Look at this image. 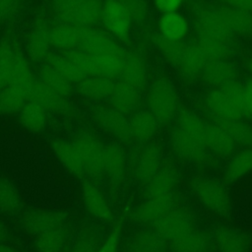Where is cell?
Instances as JSON below:
<instances>
[{
	"label": "cell",
	"instance_id": "cell-52",
	"mask_svg": "<svg viewBox=\"0 0 252 252\" xmlns=\"http://www.w3.org/2000/svg\"><path fill=\"white\" fill-rule=\"evenodd\" d=\"M183 0H155V5L158 11L164 13L176 12Z\"/></svg>",
	"mask_w": 252,
	"mask_h": 252
},
{
	"label": "cell",
	"instance_id": "cell-33",
	"mask_svg": "<svg viewBox=\"0 0 252 252\" xmlns=\"http://www.w3.org/2000/svg\"><path fill=\"white\" fill-rule=\"evenodd\" d=\"M20 125L31 133H40L45 130L48 113L36 102L29 99L18 113Z\"/></svg>",
	"mask_w": 252,
	"mask_h": 252
},
{
	"label": "cell",
	"instance_id": "cell-39",
	"mask_svg": "<svg viewBox=\"0 0 252 252\" xmlns=\"http://www.w3.org/2000/svg\"><path fill=\"white\" fill-rule=\"evenodd\" d=\"M159 34L175 40H181L188 31V24L185 18L176 13H164L158 21Z\"/></svg>",
	"mask_w": 252,
	"mask_h": 252
},
{
	"label": "cell",
	"instance_id": "cell-29",
	"mask_svg": "<svg viewBox=\"0 0 252 252\" xmlns=\"http://www.w3.org/2000/svg\"><path fill=\"white\" fill-rule=\"evenodd\" d=\"M114 85V80L109 78L101 76H86L76 84V92L88 100L101 101L109 98Z\"/></svg>",
	"mask_w": 252,
	"mask_h": 252
},
{
	"label": "cell",
	"instance_id": "cell-49",
	"mask_svg": "<svg viewBox=\"0 0 252 252\" xmlns=\"http://www.w3.org/2000/svg\"><path fill=\"white\" fill-rule=\"evenodd\" d=\"M122 228V221H116L111 227L110 231L107 233V235L103 238V241L100 244L97 252H118L121 241Z\"/></svg>",
	"mask_w": 252,
	"mask_h": 252
},
{
	"label": "cell",
	"instance_id": "cell-12",
	"mask_svg": "<svg viewBox=\"0 0 252 252\" xmlns=\"http://www.w3.org/2000/svg\"><path fill=\"white\" fill-rule=\"evenodd\" d=\"M213 248L216 252H250L251 235L231 225H218L211 233Z\"/></svg>",
	"mask_w": 252,
	"mask_h": 252
},
{
	"label": "cell",
	"instance_id": "cell-43",
	"mask_svg": "<svg viewBox=\"0 0 252 252\" xmlns=\"http://www.w3.org/2000/svg\"><path fill=\"white\" fill-rule=\"evenodd\" d=\"M153 41L162 53L164 58L175 67H178L182 57L187 48V43L182 40H175L166 38L160 34H157L153 37Z\"/></svg>",
	"mask_w": 252,
	"mask_h": 252
},
{
	"label": "cell",
	"instance_id": "cell-38",
	"mask_svg": "<svg viewBox=\"0 0 252 252\" xmlns=\"http://www.w3.org/2000/svg\"><path fill=\"white\" fill-rule=\"evenodd\" d=\"M208 61L204 54L201 52L197 44L193 42L187 45L182 60L177 68L184 78L191 80L201 75Z\"/></svg>",
	"mask_w": 252,
	"mask_h": 252
},
{
	"label": "cell",
	"instance_id": "cell-32",
	"mask_svg": "<svg viewBox=\"0 0 252 252\" xmlns=\"http://www.w3.org/2000/svg\"><path fill=\"white\" fill-rule=\"evenodd\" d=\"M24 199L17 185L8 177L0 176V214L18 216L24 210Z\"/></svg>",
	"mask_w": 252,
	"mask_h": 252
},
{
	"label": "cell",
	"instance_id": "cell-54",
	"mask_svg": "<svg viewBox=\"0 0 252 252\" xmlns=\"http://www.w3.org/2000/svg\"><path fill=\"white\" fill-rule=\"evenodd\" d=\"M244 87H245L246 112H247V115L252 116V81L247 83Z\"/></svg>",
	"mask_w": 252,
	"mask_h": 252
},
{
	"label": "cell",
	"instance_id": "cell-25",
	"mask_svg": "<svg viewBox=\"0 0 252 252\" xmlns=\"http://www.w3.org/2000/svg\"><path fill=\"white\" fill-rule=\"evenodd\" d=\"M141 91L122 80L115 82L112 93L108 98L109 105L125 115H131L139 109Z\"/></svg>",
	"mask_w": 252,
	"mask_h": 252
},
{
	"label": "cell",
	"instance_id": "cell-47",
	"mask_svg": "<svg viewBox=\"0 0 252 252\" xmlns=\"http://www.w3.org/2000/svg\"><path fill=\"white\" fill-rule=\"evenodd\" d=\"M95 58L96 65V75L116 79L119 78L122 69V59L123 57L117 55H94Z\"/></svg>",
	"mask_w": 252,
	"mask_h": 252
},
{
	"label": "cell",
	"instance_id": "cell-6",
	"mask_svg": "<svg viewBox=\"0 0 252 252\" xmlns=\"http://www.w3.org/2000/svg\"><path fill=\"white\" fill-rule=\"evenodd\" d=\"M163 150L159 143L150 141L138 144L128 156V170L141 184H146L162 166Z\"/></svg>",
	"mask_w": 252,
	"mask_h": 252
},
{
	"label": "cell",
	"instance_id": "cell-11",
	"mask_svg": "<svg viewBox=\"0 0 252 252\" xmlns=\"http://www.w3.org/2000/svg\"><path fill=\"white\" fill-rule=\"evenodd\" d=\"M100 22L113 37L126 40L131 32L132 19L118 0H104L101 7Z\"/></svg>",
	"mask_w": 252,
	"mask_h": 252
},
{
	"label": "cell",
	"instance_id": "cell-51",
	"mask_svg": "<svg viewBox=\"0 0 252 252\" xmlns=\"http://www.w3.org/2000/svg\"><path fill=\"white\" fill-rule=\"evenodd\" d=\"M24 0H0V24L7 23L20 11Z\"/></svg>",
	"mask_w": 252,
	"mask_h": 252
},
{
	"label": "cell",
	"instance_id": "cell-8",
	"mask_svg": "<svg viewBox=\"0 0 252 252\" xmlns=\"http://www.w3.org/2000/svg\"><path fill=\"white\" fill-rule=\"evenodd\" d=\"M167 242L197 227L194 212L181 205H174L165 215L151 225Z\"/></svg>",
	"mask_w": 252,
	"mask_h": 252
},
{
	"label": "cell",
	"instance_id": "cell-55",
	"mask_svg": "<svg viewBox=\"0 0 252 252\" xmlns=\"http://www.w3.org/2000/svg\"><path fill=\"white\" fill-rule=\"evenodd\" d=\"M10 235L8 224L0 218V243L7 242Z\"/></svg>",
	"mask_w": 252,
	"mask_h": 252
},
{
	"label": "cell",
	"instance_id": "cell-22",
	"mask_svg": "<svg viewBox=\"0 0 252 252\" xmlns=\"http://www.w3.org/2000/svg\"><path fill=\"white\" fill-rule=\"evenodd\" d=\"M205 144L210 153L219 158H230L237 146L228 132L216 122L207 124Z\"/></svg>",
	"mask_w": 252,
	"mask_h": 252
},
{
	"label": "cell",
	"instance_id": "cell-27",
	"mask_svg": "<svg viewBox=\"0 0 252 252\" xmlns=\"http://www.w3.org/2000/svg\"><path fill=\"white\" fill-rule=\"evenodd\" d=\"M72 240V227L69 222L49 229L34 239L36 252H63Z\"/></svg>",
	"mask_w": 252,
	"mask_h": 252
},
{
	"label": "cell",
	"instance_id": "cell-2",
	"mask_svg": "<svg viewBox=\"0 0 252 252\" xmlns=\"http://www.w3.org/2000/svg\"><path fill=\"white\" fill-rule=\"evenodd\" d=\"M205 104L214 122L241 120L247 115L245 87L233 81L215 88L206 95Z\"/></svg>",
	"mask_w": 252,
	"mask_h": 252
},
{
	"label": "cell",
	"instance_id": "cell-3",
	"mask_svg": "<svg viewBox=\"0 0 252 252\" xmlns=\"http://www.w3.org/2000/svg\"><path fill=\"white\" fill-rule=\"evenodd\" d=\"M189 189L194 198L211 214L220 218L230 216L232 204L229 191L220 179L197 175L190 179Z\"/></svg>",
	"mask_w": 252,
	"mask_h": 252
},
{
	"label": "cell",
	"instance_id": "cell-1",
	"mask_svg": "<svg viewBox=\"0 0 252 252\" xmlns=\"http://www.w3.org/2000/svg\"><path fill=\"white\" fill-rule=\"evenodd\" d=\"M206 127L207 123L198 114L187 108L179 109L169 135V145L174 155L197 166L213 164L215 156L205 144Z\"/></svg>",
	"mask_w": 252,
	"mask_h": 252
},
{
	"label": "cell",
	"instance_id": "cell-41",
	"mask_svg": "<svg viewBox=\"0 0 252 252\" xmlns=\"http://www.w3.org/2000/svg\"><path fill=\"white\" fill-rule=\"evenodd\" d=\"M195 43L204 54L208 62L226 60L232 51L229 41L199 37Z\"/></svg>",
	"mask_w": 252,
	"mask_h": 252
},
{
	"label": "cell",
	"instance_id": "cell-16",
	"mask_svg": "<svg viewBox=\"0 0 252 252\" xmlns=\"http://www.w3.org/2000/svg\"><path fill=\"white\" fill-rule=\"evenodd\" d=\"M80 49L92 55H117L124 57L126 51L123 47L104 32L94 29L93 27H84Z\"/></svg>",
	"mask_w": 252,
	"mask_h": 252
},
{
	"label": "cell",
	"instance_id": "cell-37",
	"mask_svg": "<svg viewBox=\"0 0 252 252\" xmlns=\"http://www.w3.org/2000/svg\"><path fill=\"white\" fill-rule=\"evenodd\" d=\"M102 241V234L97 227L85 225L75 235L67 252H97Z\"/></svg>",
	"mask_w": 252,
	"mask_h": 252
},
{
	"label": "cell",
	"instance_id": "cell-18",
	"mask_svg": "<svg viewBox=\"0 0 252 252\" xmlns=\"http://www.w3.org/2000/svg\"><path fill=\"white\" fill-rule=\"evenodd\" d=\"M51 151L60 164L73 176H86L84 163L80 152L73 140L55 138L50 142Z\"/></svg>",
	"mask_w": 252,
	"mask_h": 252
},
{
	"label": "cell",
	"instance_id": "cell-17",
	"mask_svg": "<svg viewBox=\"0 0 252 252\" xmlns=\"http://www.w3.org/2000/svg\"><path fill=\"white\" fill-rule=\"evenodd\" d=\"M51 27L44 18H37L33 23L27 39V54L34 62L46 60L50 54Z\"/></svg>",
	"mask_w": 252,
	"mask_h": 252
},
{
	"label": "cell",
	"instance_id": "cell-30",
	"mask_svg": "<svg viewBox=\"0 0 252 252\" xmlns=\"http://www.w3.org/2000/svg\"><path fill=\"white\" fill-rule=\"evenodd\" d=\"M36 82L37 80L35 79L27 58L22 51L16 48L14 69L8 86H12L30 99Z\"/></svg>",
	"mask_w": 252,
	"mask_h": 252
},
{
	"label": "cell",
	"instance_id": "cell-28",
	"mask_svg": "<svg viewBox=\"0 0 252 252\" xmlns=\"http://www.w3.org/2000/svg\"><path fill=\"white\" fill-rule=\"evenodd\" d=\"M120 80L142 91L148 81L147 66L144 58L137 52H127L122 59Z\"/></svg>",
	"mask_w": 252,
	"mask_h": 252
},
{
	"label": "cell",
	"instance_id": "cell-4",
	"mask_svg": "<svg viewBox=\"0 0 252 252\" xmlns=\"http://www.w3.org/2000/svg\"><path fill=\"white\" fill-rule=\"evenodd\" d=\"M148 109L160 125L170 123L177 115L178 96L174 86L165 77L157 78L147 93Z\"/></svg>",
	"mask_w": 252,
	"mask_h": 252
},
{
	"label": "cell",
	"instance_id": "cell-42",
	"mask_svg": "<svg viewBox=\"0 0 252 252\" xmlns=\"http://www.w3.org/2000/svg\"><path fill=\"white\" fill-rule=\"evenodd\" d=\"M45 61L48 65L53 67L72 84H77L86 77V75L75 65V63L72 60H70L63 52H50Z\"/></svg>",
	"mask_w": 252,
	"mask_h": 252
},
{
	"label": "cell",
	"instance_id": "cell-53",
	"mask_svg": "<svg viewBox=\"0 0 252 252\" xmlns=\"http://www.w3.org/2000/svg\"><path fill=\"white\" fill-rule=\"evenodd\" d=\"M230 7H234L246 12H252V0H224Z\"/></svg>",
	"mask_w": 252,
	"mask_h": 252
},
{
	"label": "cell",
	"instance_id": "cell-24",
	"mask_svg": "<svg viewBox=\"0 0 252 252\" xmlns=\"http://www.w3.org/2000/svg\"><path fill=\"white\" fill-rule=\"evenodd\" d=\"M132 139L138 144L153 141L158 133L159 122L149 109H138L129 117Z\"/></svg>",
	"mask_w": 252,
	"mask_h": 252
},
{
	"label": "cell",
	"instance_id": "cell-26",
	"mask_svg": "<svg viewBox=\"0 0 252 252\" xmlns=\"http://www.w3.org/2000/svg\"><path fill=\"white\" fill-rule=\"evenodd\" d=\"M178 184V172L170 163H163L159 170L145 184L146 198L174 194Z\"/></svg>",
	"mask_w": 252,
	"mask_h": 252
},
{
	"label": "cell",
	"instance_id": "cell-50",
	"mask_svg": "<svg viewBox=\"0 0 252 252\" xmlns=\"http://www.w3.org/2000/svg\"><path fill=\"white\" fill-rule=\"evenodd\" d=\"M129 13L132 21L142 23L148 16V6L146 0H118Z\"/></svg>",
	"mask_w": 252,
	"mask_h": 252
},
{
	"label": "cell",
	"instance_id": "cell-19",
	"mask_svg": "<svg viewBox=\"0 0 252 252\" xmlns=\"http://www.w3.org/2000/svg\"><path fill=\"white\" fill-rule=\"evenodd\" d=\"M194 27L199 37L230 41L233 35L216 9H202L199 11L195 18Z\"/></svg>",
	"mask_w": 252,
	"mask_h": 252
},
{
	"label": "cell",
	"instance_id": "cell-31",
	"mask_svg": "<svg viewBox=\"0 0 252 252\" xmlns=\"http://www.w3.org/2000/svg\"><path fill=\"white\" fill-rule=\"evenodd\" d=\"M83 29L84 27L82 26L65 23L51 27L50 37L52 47L62 52L78 48L81 43Z\"/></svg>",
	"mask_w": 252,
	"mask_h": 252
},
{
	"label": "cell",
	"instance_id": "cell-36",
	"mask_svg": "<svg viewBox=\"0 0 252 252\" xmlns=\"http://www.w3.org/2000/svg\"><path fill=\"white\" fill-rule=\"evenodd\" d=\"M250 172H252V148H243L230 157L224 168V179L228 183L236 182Z\"/></svg>",
	"mask_w": 252,
	"mask_h": 252
},
{
	"label": "cell",
	"instance_id": "cell-7",
	"mask_svg": "<svg viewBox=\"0 0 252 252\" xmlns=\"http://www.w3.org/2000/svg\"><path fill=\"white\" fill-rule=\"evenodd\" d=\"M76 144L89 179L97 181L103 178V158L105 144L93 131L80 130L72 139Z\"/></svg>",
	"mask_w": 252,
	"mask_h": 252
},
{
	"label": "cell",
	"instance_id": "cell-44",
	"mask_svg": "<svg viewBox=\"0 0 252 252\" xmlns=\"http://www.w3.org/2000/svg\"><path fill=\"white\" fill-rule=\"evenodd\" d=\"M29 99L12 86L0 90V115L9 116L18 114Z\"/></svg>",
	"mask_w": 252,
	"mask_h": 252
},
{
	"label": "cell",
	"instance_id": "cell-46",
	"mask_svg": "<svg viewBox=\"0 0 252 252\" xmlns=\"http://www.w3.org/2000/svg\"><path fill=\"white\" fill-rule=\"evenodd\" d=\"M221 125L231 136L235 144L244 148H252V126L242 120L216 122Z\"/></svg>",
	"mask_w": 252,
	"mask_h": 252
},
{
	"label": "cell",
	"instance_id": "cell-48",
	"mask_svg": "<svg viewBox=\"0 0 252 252\" xmlns=\"http://www.w3.org/2000/svg\"><path fill=\"white\" fill-rule=\"evenodd\" d=\"M86 76H97L95 58L94 55L80 49L75 48L63 52Z\"/></svg>",
	"mask_w": 252,
	"mask_h": 252
},
{
	"label": "cell",
	"instance_id": "cell-21",
	"mask_svg": "<svg viewBox=\"0 0 252 252\" xmlns=\"http://www.w3.org/2000/svg\"><path fill=\"white\" fill-rule=\"evenodd\" d=\"M67 98L37 80L30 99L39 104L47 113L67 115L72 109Z\"/></svg>",
	"mask_w": 252,
	"mask_h": 252
},
{
	"label": "cell",
	"instance_id": "cell-35",
	"mask_svg": "<svg viewBox=\"0 0 252 252\" xmlns=\"http://www.w3.org/2000/svg\"><path fill=\"white\" fill-rule=\"evenodd\" d=\"M216 10L232 34H248L252 32V16L249 12L230 6Z\"/></svg>",
	"mask_w": 252,
	"mask_h": 252
},
{
	"label": "cell",
	"instance_id": "cell-57",
	"mask_svg": "<svg viewBox=\"0 0 252 252\" xmlns=\"http://www.w3.org/2000/svg\"><path fill=\"white\" fill-rule=\"evenodd\" d=\"M249 68H250V71L252 72V60H251L250 63H249Z\"/></svg>",
	"mask_w": 252,
	"mask_h": 252
},
{
	"label": "cell",
	"instance_id": "cell-56",
	"mask_svg": "<svg viewBox=\"0 0 252 252\" xmlns=\"http://www.w3.org/2000/svg\"><path fill=\"white\" fill-rule=\"evenodd\" d=\"M0 252H23V251H20L19 249L5 242V243H0Z\"/></svg>",
	"mask_w": 252,
	"mask_h": 252
},
{
	"label": "cell",
	"instance_id": "cell-9",
	"mask_svg": "<svg viewBox=\"0 0 252 252\" xmlns=\"http://www.w3.org/2000/svg\"><path fill=\"white\" fill-rule=\"evenodd\" d=\"M67 222H69V213L59 209H27L19 217L21 228L33 236Z\"/></svg>",
	"mask_w": 252,
	"mask_h": 252
},
{
	"label": "cell",
	"instance_id": "cell-45",
	"mask_svg": "<svg viewBox=\"0 0 252 252\" xmlns=\"http://www.w3.org/2000/svg\"><path fill=\"white\" fill-rule=\"evenodd\" d=\"M16 57V47L10 42H0V90L10 84Z\"/></svg>",
	"mask_w": 252,
	"mask_h": 252
},
{
	"label": "cell",
	"instance_id": "cell-13",
	"mask_svg": "<svg viewBox=\"0 0 252 252\" xmlns=\"http://www.w3.org/2000/svg\"><path fill=\"white\" fill-rule=\"evenodd\" d=\"M174 205H176L174 194L149 197L132 209L130 219L138 224L152 225L165 215Z\"/></svg>",
	"mask_w": 252,
	"mask_h": 252
},
{
	"label": "cell",
	"instance_id": "cell-20",
	"mask_svg": "<svg viewBox=\"0 0 252 252\" xmlns=\"http://www.w3.org/2000/svg\"><path fill=\"white\" fill-rule=\"evenodd\" d=\"M126 252H168V242L152 226L135 230L127 239Z\"/></svg>",
	"mask_w": 252,
	"mask_h": 252
},
{
	"label": "cell",
	"instance_id": "cell-34",
	"mask_svg": "<svg viewBox=\"0 0 252 252\" xmlns=\"http://www.w3.org/2000/svg\"><path fill=\"white\" fill-rule=\"evenodd\" d=\"M201 75L208 85L220 88L235 81L236 70L234 66L226 60L210 61L204 67Z\"/></svg>",
	"mask_w": 252,
	"mask_h": 252
},
{
	"label": "cell",
	"instance_id": "cell-15",
	"mask_svg": "<svg viewBox=\"0 0 252 252\" xmlns=\"http://www.w3.org/2000/svg\"><path fill=\"white\" fill-rule=\"evenodd\" d=\"M128 170V155L123 144L113 141L105 144L103 158V177L111 185L119 186Z\"/></svg>",
	"mask_w": 252,
	"mask_h": 252
},
{
	"label": "cell",
	"instance_id": "cell-14",
	"mask_svg": "<svg viewBox=\"0 0 252 252\" xmlns=\"http://www.w3.org/2000/svg\"><path fill=\"white\" fill-rule=\"evenodd\" d=\"M82 199L86 211L94 219L103 222L113 220L114 215L111 205L104 192L94 181L88 179L83 182Z\"/></svg>",
	"mask_w": 252,
	"mask_h": 252
},
{
	"label": "cell",
	"instance_id": "cell-5",
	"mask_svg": "<svg viewBox=\"0 0 252 252\" xmlns=\"http://www.w3.org/2000/svg\"><path fill=\"white\" fill-rule=\"evenodd\" d=\"M101 0H52V8L60 23L93 27L100 21Z\"/></svg>",
	"mask_w": 252,
	"mask_h": 252
},
{
	"label": "cell",
	"instance_id": "cell-10",
	"mask_svg": "<svg viewBox=\"0 0 252 252\" xmlns=\"http://www.w3.org/2000/svg\"><path fill=\"white\" fill-rule=\"evenodd\" d=\"M93 119L101 130L113 137L115 141L123 145L133 142L129 117L111 105L95 107L93 111Z\"/></svg>",
	"mask_w": 252,
	"mask_h": 252
},
{
	"label": "cell",
	"instance_id": "cell-40",
	"mask_svg": "<svg viewBox=\"0 0 252 252\" xmlns=\"http://www.w3.org/2000/svg\"><path fill=\"white\" fill-rule=\"evenodd\" d=\"M38 80L65 97L73 93V84L47 63L39 69Z\"/></svg>",
	"mask_w": 252,
	"mask_h": 252
},
{
	"label": "cell",
	"instance_id": "cell-23",
	"mask_svg": "<svg viewBox=\"0 0 252 252\" xmlns=\"http://www.w3.org/2000/svg\"><path fill=\"white\" fill-rule=\"evenodd\" d=\"M168 246L172 252H212L214 249L211 233L198 226L169 241Z\"/></svg>",
	"mask_w": 252,
	"mask_h": 252
}]
</instances>
